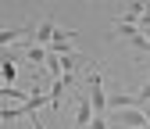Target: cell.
Instances as JSON below:
<instances>
[{"instance_id": "30bf717a", "label": "cell", "mask_w": 150, "mask_h": 129, "mask_svg": "<svg viewBox=\"0 0 150 129\" xmlns=\"http://www.w3.org/2000/svg\"><path fill=\"white\" fill-rule=\"evenodd\" d=\"M146 129H150V125H146Z\"/></svg>"}, {"instance_id": "8992f818", "label": "cell", "mask_w": 150, "mask_h": 129, "mask_svg": "<svg viewBox=\"0 0 150 129\" xmlns=\"http://www.w3.org/2000/svg\"><path fill=\"white\" fill-rule=\"evenodd\" d=\"M129 43H132V50H136V58H146V54H150V40H146V32L132 36V40H129Z\"/></svg>"}, {"instance_id": "ba28073f", "label": "cell", "mask_w": 150, "mask_h": 129, "mask_svg": "<svg viewBox=\"0 0 150 129\" xmlns=\"http://www.w3.org/2000/svg\"><path fill=\"white\" fill-rule=\"evenodd\" d=\"M136 97H139V100H143V104H150V79H146V83H143V86H139V90H136Z\"/></svg>"}, {"instance_id": "6da1fadb", "label": "cell", "mask_w": 150, "mask_h": 129, "mask_svg": "<svg viewBox=\"0 0 150 129\" xmlns=\"http://www.w3.org/2000/svg\"><path fill=\"white\" fill-rule=\"evenodd\" d=\"M57 32H61L57 18H54V14H43L40 22H32V43H40V47L50 50V43H54V36H57Z\"/></svg>"}, {"instance_id": "3957f363", "label": "cell", "mask_w": 150, "mask_h": 129, "mask_svg": "<svg viewBox=\"0 0 150 129\" xmlns=\"http://www.w3.org/2000/svg\"><path fill=\"white\" fill-rule=\"evenodd\" d=\"M25 36L32 40V22H22V25H0V50H7L11 43H25Z\"/></svg>"}, {"instance_id": "277c9868", "label": "cell", "mask_w": 150, "mask_h": 129, "mask_svg": "<svg viewBox=\"0 0 150 129\" xmlns=\"http://www.w3.org/2000/svg\"><path fill=\"white\" fill-rule=\"evenodd\" d=\"M18 50H22L25 58H29V65H36V68H40V65H47V58H50V50H47V47H40V43H32V40L18 43Z\"/></svg>"}, {"instance_id": "52a82bcc", "label": "cell", "mask_w": 150, "mask_h": 129, "mask_svg": "<svg viewBox=\"0 0 150 129\" xmlns=\"http://www.w3.org/2000/svg\"><path fill=\"white\" fill-rule=\"evenodd\" d=\"M86 129H115V125H111V118H107V115H97V118H93Z\"/></svg>"}, {"instance_id": "5b68a950", "label": "cell", "mask_w": 150, "mask_h": 129, "mask_svg": "<svg viewBox=\"0 0 150 129\" xmlns=\"http://www.w3.org/2000/svg\"><path fill=\"white\" fill-rule=\"evenodd\" d=\"M71 29H61L57 36H54V43H50V54H61V58H68V54H75V43H71Z\"/></svg>"}, {"instance_id": "9c48e42d", "label": "cell", "mask_w": 150, "mask_h": 129, "mask_svg": "<svg viewBox=\"0 0 150 129\" xmlns=\"http://www.w3.org/2000/svg\"><path fill=\"white\" fill-rule=\"evenodd\" d=\"M0 125H4V122H0Z\"/></svg>"}, {"instance_id": "7a4b0ae2", "label": "cell", "mask_w": 150, "mask_h": 129, "mask_svg": "<svg viewBox=\"0 0 150 129\" xmlns=\"http://www.w3.org/2000/svg\"><path fill=\"white\" fill-rule=\"evenodd\" d=\"M111 125L115 129H146V118L143 111H136V108H125V111H107Z\"/></svg>"}]
</instances>
